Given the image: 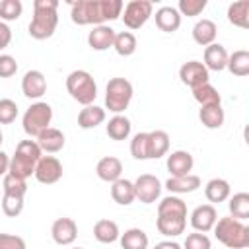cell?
I'll return each instance as SVG.
<instances>
[{
	"label": "cell",
	"instance_id": "cell-14",
	"mask_svg": "<svg viewBox=\"0 0 249 249\" xmlns=\"http://www.w3.org/2000/svg\"><path fill=\"white\" fill-rule=\"evenodd\" d=\"M216 220H218V212L212 204H200L191 212V226L195 231H200V233L210 231Z\"/></svg>",
	"mask_w": 249,
	"mask_h": 249
},
{
	"label": "cell",
	"instance_id": "cell-20",
	"mask_svg": "<svg viewBox=\"0 0 249 249\" xmlns=\"http://www.w3.org/2000/svg\"><path fill=\"white\" fill-rule=\"evenodd\" d=\"M206 70H214V72H222L228 64V51L224 45L220 43H212L204 49V62Z\"/></svg>",
	"mask_w": 249,
	"mask_h": 249
},
{
	"label": "cell",
	"instance_id": "cell-16",
	"mask_svg": "<svg viewBox=\"0 0 249 249\" xmlns=\"http://www.w3.org/2000/svg\"><path fill=\"white\" fill-rule=\"evenodd\" d=\"M37 146L41 148V152H47V154H56V152H60L62 148H64V144H66V138H64V134H62V130H58V128H53V126H49V128H45L39 136H37Z\"/></svg>",
	"mask_w": 249,
	"mask_h": 249
},
{
	"label": "cell",
	"instance_id": "cell-22",
	"mask_svg": "<svg viewBox=\"0 0 249 249\" xmlns=\"http://www.w3.org/2000/svg\"><path fill=\"white\" fill-rule=\"evenodd\" d=\"M216 33H218V27H216V23H214L212 19L202 18V19H198V21L193 25V39H195V43L200 45V47L212 45V43L216 41Z\"/></svg>",
	"mask_w": 249,
	"mask_h": 249
},
{
	"label": "cell",
	"instance_id": "cell-39",
	"mask_svg": "<svg viewBox=\"0 0 249 249\" xmlns=\"http://www.w3.org/2000/svg\"><path fill=\"white\" fill-rule=\"evenodd\" d=\"M130 154L134 160H150L148 132H136L130 140Z\"/></svg>",
	"mask_w": 249,
	"mask_h": 249
},
{
	"label": "cell",
	"instance_id": "cell-24",
	"mask_svg": "<svg viewBox=\"0 0 249 249\" xmlns=\"http://www.w3.org/2000/svg\"><path fill=\"white\" fill-rule=\"evenodd\" d=\"M130 130H132L130 119L124 115H115L105 124V132L111 140H126L130 136Z\"/></svg>",
	"mask_w": 249,
	"mask_h": 249
},
{
	"label": "cell",
	"instance_id": "cell-15",
	"mask_svg": "<svg viewBox=\"0 0 249 249\" xmlns=\"http://www.w3.org/2000/svg\"><path fill=\"white\" fill-rule=\"evenodd\" d=\"M167 171L171 173V177H181V175H189L193 171L195 160L187 150H175L167 156Z\"/></svg>",
	"mask_w": 249,
	"mask_h": 249
},
{
	"label": "cell",
	"instance_id": "cell-47",
	"mask_svg": "<svg viewBox=\"0 0 249 249\" xmlns=\"http://www.w3.org/2000/svg\"><path fill=\"white\" fill-rule=\"evenodd\" d=\"M12 43V29L8 27V23L0 21V51L6 49Z\"/></svg>",
	"mask_w": 249,
	"mask_h": 249
},
{
	"label": "cell",
	"instance_id": "cell-1",
	"mask_svg": "<svg viewBox=\"0 0 249 249\" xmlns=\"http://www.w3.org/2000/svg\"><path fill=\"white\" fill-rule=\"evenodd\" d=\"M121 0H78L72 2L70 18L78 25H105V21H113L123 14Z\"/></svg>",
	"mask_w": 249,
	"mask_h": 249
},
{
	"label": "cell",
	"instance_id": "cell-19",
	"mask_svg": "<svg viewBox=\"0 0 249 249\" xmlns=\"http://www.w3.org/2000/svg\"><path fill=\"white\" fill-rule=\"evenodd\" d=\"M154 18H156L158 29H161L165 33H173L181 27V14L173 6H161L160 10H156Z\"/></svg>",
	"mask_w": 249,
	"mask_h": 249
},
{
	"label": "cell",
	"instance_id": "cell-51",
	"mask_svg": "<svg viewBox=\"0 0 249 249\" xmlns=\"http://www.w3.org/2000/svg\"><path fill=\"white\" fill-rule=\"evenodd\" d=\"M72 249H82V247H72Z\"/></svg>",
	"mask_w": 249,
	"mask_h": 249
},
{
	"label": "cell",
	"instance_id": "cell-41",
	"mask_svg": "<svg viewBox=\"0 0 249 249\" xmlns=\"http://www.w3.org/2000/svg\"><path fill=\"white\" fill-rule=\"evenodd\" d=\"M204 8H206V0H179V4H177V12L187 18L200 16L204 12Z\"/></svg>",
	"mask_w": 249,
	"mask_h": 249
},
{
	"label": "cell",
	"instance_id": "cell-32",
	"mask_svg": "<svg viewBox=\"0 0 249 249\" xmlns=\"http://www.w3.org/2000/svg\"><path fill=\"white\" fill-rule=\"evenodd\" d=\"M119 241H121L123 249H148V243H150L148 233L144 230H140V228L126 230L124 233H121Z\"/></svg>",
	"mask_w": 249,
	"mask_h": 249
},
{
	"label": "cell",
	"instance_id": "cell-26",
	"mask_svg": "<svg viewBox=\"0 0 249 249\" xmlns=\"http://www.w3.org/2000/svg\"><path fill=\"white\" fill-rule=\"evenodd\" d=\"M187 218H177V216H158L156 218V228L161 235L165 237H177L185 231Z\"/></svg>",
	"mask_w": 249,
	"mask_h": 249
},
{
	"label": "cell",
	"instance_id": "cell-6",
	"mask_svg": "<svg viewBox=\"0 0 249 249\" xmlns=\"http://www.w3.org/2000/svg\"><path fill=\"white\" fill-rule=\"evenodd\" d=\"M132 95H134V88L126 78H111L105 88V107L111 113L121 115L130 105Z\"/></svg>",
	"mask_w": 249,
	"mask_h": 249
},
{
	"label": "cell",
	"instance_id": "cell-23",
	"mask_svg": "<svg viewBox=\"0 0 249 249\" xmlns=\"http://www.w3.org/2000/svg\"><path fill=\"white\" fill-rule=\"evenodd\" d=\"M111 196L117 204L121 206H128L136 200L134 196V183L128 181V179H117L115 183H111Z\"/></svg>",
	"mask_w": 249,
	"mask_h": 249
},
{
	"label": "cell",
	"instance_id": "cell-27",
	"mask_svg": "<svg viewBox=\"0 0 249 249\" xmlns=\"http://www.w3.org/2000/svg\"><path fill=\"white\" fill-rule=\"evenodd\" d=\"M105 121V109L97 107V105H86L80 113H78V126L84 130L95 128Z\"/></svg>",
	"mask_w": 249,
	"mask_h": 249
},
{
	"label": "cell",
	"instance_id": "cell-35",
	"mask_svg": "<svg viewBox=\"0 0 249 249\" xmlns=\"http://www.w3.org/2000/svg\"><path fill=\"white\" fill-rule=\"evenodd\" d=\"M136 37L132 31H121V33H115V41H113V49L119 56H130L136 53Z\"/></svg>",
	"mask_w": 249,
	"mask_h": 249
},
{
	"label": "cell",
	"instance_id": "cell-12",
	"mask_svg": "<svg viewBox=\"0 0 249 249\" xmlns=\"http://www.w3.org/2000/svg\"><path fill=\"white\" fill-rule=\"evenodd\" d=\"M179 78H181V82L185 86H189L191 89H195V88H198L202 84H208L210 74H208V70H206V66L202 62L189 60V62H185L179 68Z\"/></svg>",
	"mask_w": 249,
	"mask_h": 249
},
{
	"label": "cell",
	"instance_id": "cell-46",
	"mask_svg": "<svg viewBox=\"0 0 249 249\" xmlns=\"http://www.w3.org/2000/svg\"><path fill=\"white\" fill-rule=\"evenodd\" d=\"M18 72V62L12 54H0V78H12Z\"/></svg>",
	"mask_w": 249,
	"mask_h": 249
},
{
	"label": "cell",
	"instance_id": "cell-38",
	"mask_svg": "<svg viewBox=\"0 0 249 249\" xmlns=\"http://www.w3.org/2000/svg\"><path fill=\"white\" fill-rule=\"evenodd\" d=\"M2 187H4V195H12V196H25L27 193V183L25 179L21 177H16L12 173H6L4 175V181H2Z\"/></svg>",
	"mask_w": 249,
	"mask_h": 249
},
{
	"label": "cell",
	"instance_id": "cell-29",
	"mask_svg": "<svg viewBox=\"0 0 249 249\" xmlns=\"http://www.w3.org/2000/svg\"><path fill=\"white\" fill-rule=\"evenodd\" d=\"M93 237H95L99 243H115V241L121 237V231H119L117 222H113V220H109V218L97 220L95 226H93Z\"/></svg>",
	"mask_w": 249,
	"mask_h": 249
},
{
	"label": "cell",
	"instance_id": "cell-44",
	"mask_svg": "<svg viewBox=\"0 0 249 249\" xmlns=\"http://www.w3.org/2000/svg\"><path fill=\"white\" fill-rule=\"evenodd\" d=\"M183 249H212V243H210V237L206 233L195 231V233L187 235V239L183 243Z\"/></svg>",
	"mask_w": 249,
	"mask_h": 249
},
{
	"label": "cell",
	"instance_id": "cell-7",
	"mask_svg": "<svg viewBox=\"0 0 249 249\" xmlns=\"http://www.w3.org/2000/svg\"><path fill=\"white\" fill-rule=\"evenodd\" d=\"M51 121H53V107L45 101H35L25 109L21 117L23 132L31 138H37L45 128L51 126Z\"/></svg>",
	"mask_w": 249,
	"mask_h": 249
},
{
	"label": "cell",
	"instance_id": "cell-33",
	"mask_svg": "<svg viewBox=\"0 0 249 249\" xmlns=\"http://www.w3.org/2000/svg\"><path fill=\"white\" fill-rule=\"evenodd\" d=\"M228 21L235 27L247 29L249 27V0H239L230 4L228 8Z\"/></svg>",
	"mask_w": 249,
	"mask_h": 249
},
{
	"label": "cell",
	"instance_id": "cell-25",
	"mask_svg": "<svg viewBox=\"0 0 249 249\" xmlns=\"http://www.w3.org/2000/svg\"><path fill=\"white\" fill-rule=\"evenodd\" d=\"M230 195H231V187L222 177L210 179L204 187V196L208 198V202H224L230 198Z\"/></svg>",
	"mask_w": 249,
	"mask_h": 249
},
{
	"label": "cell",
	"instance_id": "cell-36",
	"mask_svg": "<svg viewBox=\"0 0 249 249\" xmlns=\"http://www.w3.org/2000/svg\"><path fill=\"white\" fill-rule=\"evenodd\" d=\"M193 97L195 101L200 105V107H206V105H222V97L218 93V89L208 82V84H202L198 88L193 89Z\"/></svg>",
	"mask_w": 249,
	"mask_h": 249
},
{
	"label": "cell",
	"instance_id": "cell-34",
	"mask_svg": "<svg viewBox=\"0 0 249 249\" xmlns=\"http://www.w3.org/2000/svg\"><path fill=\"white\" fill-rule=\"evenodd\" d=\"M226 68H228L233 76H239V78L247 76V74H249V51L239 49V51H233L231 54H228V64H226Z\"/></svg>",
	"mask_w": 249,
	"mask_h": 249
},
{
	"label": "cell",
	"instance_id": "cell-43",
	"mask_svg": "<svg viewBox=\"0 0 249 249\" xmlns=\"http://www.w3.org/2000/svg\"><path fill=\"white\" fill-rule=\"evenodd\" d=\"M16 117H18V103L8 97H2L0 99V124H10L16 121Z\"/></svg>",
	"mask_w": 249,
	"mask_h": 249
},
{
	"label": "cell",
	"instance_id": "cell-2",
	"mask_svg": "<svg viewBox=\"0 0 249 249\" xmlns=\"http://www.w3.org/2000/svg\"><path fill=\"white\" fill-rule=\"evenodd\" d=\"M58 2L56 0H35L33 2V18L29 21V35L37 41L49 39L54 35L58 25Z\"/></svg>",
	"mask_w": 249,
	"mask_h": 249
},
{
	"label": "cell",
	"instance_id": "cell-8",
	"mask_svg": "<svg viewBox=\"0 0 249 249\" xmlns=\"http://www.w3.org/2000/svg\"><path fill=\"white\" fill-rule=\"evenodd\" d=\"M152 12H154L152 2H148V0H130L124 6L121 18H123V23L128 29H140L152 18Z\"/></svg>",
	"mask_w": 249,
	"mask_h": 249
},
{
	"label": "cell",
	"instance_id": "cell-9",
	"mask_svg": "<svg viewBox=\"0 0 249 249\" xmlns=\"http://www.w3.org/2000/svg\"><path fill=\"white\" fill-rule=\"evenodd\" d=\"M132 183H134V196L142 204H154L160 198L161 189H163L160 179L156 175H152V173H142Z\"/></svg>",
	"mask_w": 249,
	"mask_h": 249
},
{
	"label": "cell",
	"instance_id": "cell-17",
	"mask_svg": "<svg viewBox=\"0 0 249 249\" xmlns=\"http://www.w3.org/2000/svg\"><path fill=\"white\" fill-rule=\"evenodd\" d=\"M95 173H97V177H99L101 181H105V183H115V181L121 179V175H123V163H121V160L115 158V156H105V158H101V160L97 161Z\"/></svg>",
	"mask_w": 249,
	"mask_h": 249
},
{
	"label": "cell",
	"instance_id": "cell-45",
	"mask_svg": "<svg viewBox=\"0 0 249 249\" xmlns=\"http://www.w3.org/2000/svg\"><path fill=\"white\" fill-rule=\"evenodd\" d=\"M0 249H27L25 239L14 233H0Z\"/></svg>",
	"mask_w": 249,
	"mask_h": 249
},
{
	"label": "cell",
	"instance_id": "cell-31",
	"mask_svg": "<svg viewBox=\"0 0 249 249\" xmlns=\"http://www.w3.org/2000/svg\"><path fill=\"white\" fill-rule=\"evenodd\" d=\"M198 119H200V123H202L206 128L214 130V128H220V126L224 124L226 113H224L222 105H206V107H200Z\"/></svg>",
	"mask_w": 249,
	"mask_h": 249
},
{
	"label": "cell",
	"instance_id": "cell-40",
	"mask_svg": "<svg viewBox=\"0 0 249 249\" xmlns=\"http://www.w3.org/2000/svg\"><path fill=\"white\" fill-rule=\"evenodd\" d=\"M23 4L19 0H2L0 2V21H14L21 16Z\"/></svg>",
	"mask_w": 249,
	"mask_h": 249
},
{
	"label": "cell",
	"instance_id": "cell-4",
	"mask_svg": "<svg viewBox=\"0 0 249 249\" xmlns=\"http://www.w3.org/2000/svg\"><path fill=\"white\" fill-rule=\"evenodd\" d=\"M43 152L41 148L37 146L35 140H21L18 146H16V152L14 156L10 158V171L12 175L16 177H21V179H27L35 173V165L37 161L41 160Z\"/></svg>",
	"mask_w": 249,
	"mask_h": 249
},
{
	"label": "cell",
	"instance_id": "cell-50",
	"mask_svg": "<svg viewBox=\"0 0 249 249\" xmlns=\"http://www.w3.org/2000/svg\"><path fill=\"white\" fill-rule=\"evenodd\" d=\"M2 138H4V136H2V130H0V144H2Z\"/></svg>",
	"mask_w": 249,
	"mask_h": 249
},
{
	"label": "cell",
	"instance_id": "cell-49",
	"mask_svg": "<svg viewBox=\"0 0 249 249\" xmlns=\"http://www.w3.org/2000/svg\"><path fill=\"white\" fill-rule=\"evenodd\" d=\"M154 249H183V247L175 241H160V243L154 245Z\"/></svg>",
	"mask_w": 249,
	"mask_h": 249
},
{
	"label": "cell",
	"instance_id": "cell-10",
	"mask_svg": "<svg viewBox=\"0 0 249 249\" xmlns=\"http://www.w3.org/2000/svg\"><path fill=\"white\" fill-rule=\"evenodd\" d=\"M35 179L43 185H53L62 177V163L54 156H41L35 165Z\"/></svg>",
	"mask_w": 249,
	"mask_h": 249
},
{
	"label": "cell",
	"instance_id": "cell-21",
	"mask_svg": "<svg viewBox=\"0 0 249 249\" xmlns=\"http://www.w3.org/2000/svg\"><path fill=\"white\" fill-rule=\"evenodd\" d=\"M200 187V177L198 175H181V177H169L165 181V189L171 195H187V193H195Z\"/></svg>",
	"mask_w": 249,
	"mask_h": 249
},
{
	"label": "cell",
	"instance_id": "cell-5",
	"mask_svg": "<svg viewBox=\"0 0 249 249\" xmlns=\"http://www.w3.org/2000/svg\"><path fill=\"white\" fill-rule=\"evenodd\" d=\"M66 91L80 105H93L97 97V84L88 70H72L66 76Z\"/></svg>",
	"mask_w": 249,
	"mask_h": 249
},
{
	"label": "cell",
	"instance_id": "cell-3",
	"mask_svg": "<svg viewBox=\"0 0 249 249\" xmlns=\"http://www.w3.org/2000/svg\"><path fill=\"white\" fill-rule=\"evenodd\" d=\"M216 239L228 249H245L249 247V226L233 216H224L214 224Z\"/></svg>",
	"mask_w": 249,
	"mask_h": 249
},
{
	"label": "cell",
	"instance_id": "cell-30",
	"mask_svg": "<svg viewBox=\"0 0 249 249\" xmlns=\"http://www.w3.org/2000/svg\"><path fill=\"white\" fill-rule=\"evenodd\" d=\"M158 216L187 218V204L177 195H169V196H165V198L160 200V204H158Z\"/></svg>",
	"mask_w": 249,
	"mask_h": 249
},
{
	"label": "cell",
	"instance_id": "cell-28",
	"mask_svg": "<svg viewBox=\"0 0 249 249\" xmlns=\"http://www.w3.org/2000/svg\"><path fill=\"white\" fill-rule=\"evenodd\" d=\"M148 150H150V160L163 158L169 152V134L160 128L148 132Z\"/></svg>",
	"mask_w": 249,
	"mask_h": 249
},
{
	"label": "cell",
	"instance_id": "cell-37",
	"mask_svg": "<svg viewBox=\"0 0 249 249\" xmlns=\"http://www.w3.org/2000/svg\"><path fill=\"white\" fill-rule=\"evenodd\" d=\"M230 214L237 220H247L249 218V195L247 193H235L233 196H230Z\"/></svg>",
	"mask_w": 249,
	"mask_h": 249
},
{
	"label": "cell",
	"instance_id": "cell-18",
	"mask_svg": "<svg viewBox=\"0 0 249 249\" xmlns=\"http://www.w3.org/2000/svg\"><path fill=\"white\" fill-rule=\"evenodd\" d=\"M115 29L109 25H95L89 33H88V45L93 51H107L113 47L115 41Z\"/></svg>",
	"mask_w": 249,
	"mask_h": 249
},
{
	"label": "cell",
	"instance_id": "cell-48",
	"mask_svg": "<svg viewBox=\"0 0 249 249\" xmlns=\"http://www.w3.org/2000/svg\"><path fill=\"white\" fill-rule=\"evenodd\" d=\"M10 171V156L0 150V177H4Z\"/></svg>",
	"mask_w": 249,
	"mask_h": 249
},
{
	"label": "cell",
	"instance_id": "cell-42",
	"mask_svg": "<svg viewBox=\"0 0 249 249\" xmlns=\"http://www.w3.org/2000/svg\"><path fill=\"white\" fill-rule=\"evenodd\" d=\"M0 204H2V212L6 216H10V218H16V216H19L23 212V198L21 196L4 195L2 200H0Z\"/></svg>",
	"mask_w": 249,
	"mask_h": 249
},
{
	"label": "cell",
	"instance_id": "cell-11",
	"mask_svg": "<svg viewBox=\"0 0 249 249\" xmlns=\"http://www.w3.org/2000/svg\"><path fill=\"white\" fill-rule=\"evenodd\" d=\"M51 235H53V241L56 245H62V247L72 245L78 237V224L72 218H66V216L56 218L51 226Z\"/></svg>",
	"mask_w": 249,
	"mask_h": 249
},
{
	"label": "cell",
	"instance_id": "cell-13",
	"mask_svg": "<svg viewBox=\"0 0 249 249\" xmlns=\"http://www.w3.org/2000/svg\"><path fill=\"white\" fill-rule=\"evenodd\" d=\"M21 91L27 99H39L47 91V78L41 70H27L21 78Z\"/></svg>",
	"mask_w": 249,
	"mask_h": 249
}]
</instances>
